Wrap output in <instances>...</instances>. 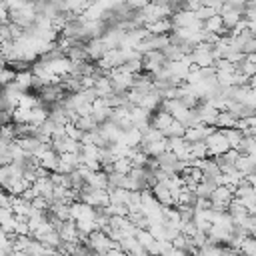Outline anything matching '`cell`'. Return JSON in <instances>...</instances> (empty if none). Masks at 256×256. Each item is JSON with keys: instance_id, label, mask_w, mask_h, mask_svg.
Returning <instances> with one entry per match:
<instances>
[{"instance_id": "10", "label": "cell", "mask_w": 256, "mask_h": 256, "mask_svg": "<svg viewBox=\"0 0 256 256\" xmlns=\"http://www.w3.org/2000/svg\"><path fill=\"white\" fill-rule=\"evenodd\" d=\"M108 198H110V204H116V206H126L128 200H130V190H124V188H114L108 192Z\"/></svg>"}, {"instance_id": "19", "label": "cell", "mask_w": 256, "mask_h": 256, "mask_svg": "<svg viewBox=\"0 0 256 256\" xmlns=\"http://www.w3.org/2000/svg\"><path fill=\"white\" fill-rule=\"evenodd\" d=\"M130 170H132V164H130V160H128V158H116V160H114V164H112V172H116V174L128 176V174H130Z\"/></svg>"}, {"instance_id": "26", "label": "cell", "mask_w": 256, "mask_h": 256, "mask_svg": "<svg viewBox=\"0 0 256 256\" xmlns=\"http://www.w3.org/2000/svg\"><path fill=\"white\" fill-rule=\"evenodd\" d=\"M192 244H194V248H198V250H200L202 246H206V244H208V234L198 230V232L192 236Z\"/></svg>"}, {"instance_id": "33", "label": "cell", "mask_w": 256, "mask_h": 256, "mask_svg": "<svg viewBox=\"0 0 256 256\" xmlns=\"http://www.w3.org/2000/svg\"><path fill=\"white\" fill-rule=\"evenodd\" d=\"M164 256H188V254H186L184 250H178V248H170V250H168Z\"/></svg>"}, {"instance_id": "30", "label": "cell", "mask_w": 256, "mask_h": 256, "mask_svg": "<svg viewBox=\"0 0 256 256\" xmlns=\"http://www.w3.org/2000/svg\"><path fill=\"white\" fill-rule=\"evenodd\" d=\"M36 196H38V192H36V190L30 186V188H26V190L22 192V196H20V198H22V200H26V202H32Z\"/></svg>"}, {"instance_id": "5", "label": "cell", "mask_w": 256, "mask_h": 256, "mask_svg": "<svg viewBox=\"0 0 256 256\" xmlns=\"http://www.w3.org/2000/svg\"><path fill=\"white\" fill-rule=\"evenodd\" d=\"M150 192H152V196L156 198V202H158L160 206H174V202H172V194H170L166 182H158V184H154Z\"/></svg>"}, {"instance_id": "35", "label": "cell", "mask_w": 256, "mask_h": 256, "mask_svg": "<svg viewBox=\"0 0 256 256\" xmlns=\"http://www.w3.org/2000/svg\"><path fill=\"white\" fill-rule=\"evenodd\" d=\"M10 256H28V254H26V252H12Z\"/></svg>"}, {"instance_id": "4", "label": "cell", "mask_w": 256, "mask_h": 256, "mask_svg": "<svg viewBox=\"0 0 256 256\" xmlns=\"http://www.w3.org/2000/svg\"><path fill=\"white\" fill-rule=\"evenodd\" d=\"M84 52H86V58L90 62H98L102 58V54L106 52V48H104V44H102L100 38H94V40H88L84 44Z\"/></svg>"}, {"instance_id": "14", "label": "cell", "mask_w": 256, "mask_h": 256, "mask_svg": "<svg viewBox=\"0 0 256 256\" xmlns=\"http://www.w3.org/2000/svg\"><path fill=\"white\" fill-rule=\"evenodd\" d=\"M32 72L28 70V72H18L16 74V78H14V84L18 86V90L20 92H28V90H32Z\"/></svg>"}, {"instance_id": "1", "label": "cell", "mask_w": 256, "mask_h": 256, "mask_svg": "<svg viewBox=\"0 0 256 256\" xmlns=\"http://www.w3.org/2000/svg\"><path fill=\"white\" fill-rule=\"evenodd\" d=\"M204 144H206V148H208L210 158H218V156H222L224 152L230 150V146H228V142H226V138H224V134H222L220 130H216L214 134H210V136L204 140Z\"/></svg>"}, {"instance_id": "17", "label": "cell", "mask_w": 256, "mask_h": 256, "mask_svg": "<svg viewBox=\"0 0 256 256\" xmlns=\"http://www.w3.org/2000/svg\"><path fill=\"white\" fill-rule=\"evenodd\" d=\"M214 188H216V184H214V182H208V180H204V182H200V184L196 186L194 194H196V198H208V200H210V196H212Z\"/></svg>"}, {"instance_id": "16", "label": "cell", "mask_w": 256, "mask_h": 256, "mask_svg": "<svg viewBox=\"0 0 256 256\" xmlns=\"http://www.w3.org/2000/svg\"><path fill=\"white\" fill-rule=\"evenodd\" d=\"M222 134H224V138H226V142H228V146L230 148H238V144H240V140H242V132L238 130V128H228V130H220Z\"/></svg>"}, {"instance_id": "7", "label": "cell", "mask_w": 256, "mask_h": 256, "mask_svg": "<svg viewBox=\"0 0 256 256\" xmlns=\"http://www.w3.org/2000/svg\"><path fill=\"white\" fill-rule=\"evenodd\" d=\"M170 122H172V116L166 114V112H162V110H156V112L150 116V126L156 128V130H160V132H164V130L170 126Z\"/></svg>"}, {"instance_id": "23", "label": "cell", "mask_w": 256, "mask_h": 256, "mask_svg": "<svg viewBox=\"0 0 256 256\" xmlns=\"http://www.w3.org/2000/svg\"><path fill=\"white\" fill-rule=\"evenodd\" d=\"M64 134H66V138H70V140H74V142H80L84 132H82L80 128H76L74 124H70V122H68V124L64 126Z\"/></svg>"}, {"instance_id": "12", "label": "cell", "mask_w": 256, "mask_h": 256, "mask_svg": "<svg viewBox=\"0 0 256 256\" xmlns=\"http://www.w3.org/2000/svg\"><path fill=\"white\" fill-rule=\"evenodd\" d=\"M236 122H238V118H234L230 112H218L214 126H216L218 130H228V128H234Z\"/></svg>"}, {"instance_id": "21", "label": "cell", "mask_w": 256, "mask_h": 256, "mask_svg": "<svg viewBox=\"0 0 256 256\" xmlns=\"http://www.w3.org/2000/svg\"><path fill=\"white\" fill-rule=\"evenodd\" d=\"M240 254H242V256H256V238L248 236V238L242 242V246H240Z\"/></svg>"}, {"instance_id": "15", "label": "cell", "mask_w": 256, "mask_h": 256, "mask_svg": "<svg viewBox=\"0 0 256 256\" xmlns=\"http://www.w3.org/2000/svg\"><path fill=\"white\" fill-rule=\"evenodd\" d=\"M184 132H186V126L180 124V122H176V120H172L170 126L162 132V136L168 138V140H172V138H184Z\"/></svg>"}, {"instance_id": "34", "label": "cell", "mask_w": 256, "mask_h": 256, "mask_svg": "<svg viewBox=\"0 0 256 256\" xmlns=\"http://www.w3.org/2000/svg\"><path fill=\"white\" fill-rule=\"evenodd\" d=\"M6 178H8V166H0V186Z\"/></svg>"}, {"instance_id": "28", "label": "cell", "mask_w": 256, "mask_h": 256, "mask_svg": "<svg viewBox=\"0 0 256 256\" xmlns=\"http://www.w3.org/2000/svg\"><path fill=\"white\" fill-rule=\"evenodd\" d=\"M210 200L208 198H196V202H194V210H210Z\"/></svg>"}, {"instance_id": "31", "label": "cell", "mask_w": 256, "mask_h": 256, "mask_svg": "<svg viewBox=\"0 0 256 256\" xmlns=\"http://www.w3.org/2000/svg\"><path fill=\"white\" fill-rule=\"evenodd\" d=\"M0 22H2V24L10 22V20H8V8H6V2H0Z\"/></svg>"}, {"instance_id": "11", "label": "cell", "mask_w": 256, "mask_h": 256, "mask_svg": "<svg viewBox=\"0 0 256 256\" xmlns=\"http://www.w3.org/2000/svg\"><path fill=\"white\" fill-rule=\"evenodd\" d=\"M46 120H48V108L46 106L38 104L36 108L30 110V124L32 126H42Z\"/></svg>"}, {"instance_id": "18", "label": "cell", "mask_w": 256, "mask_h": 256, "mask_svg": "<svg viewBox=\"0 0 256 256\" xmlns=\"http://www.w3.org/2000/svg\"><path fill=\"white\" fill-rule=\"evenodd\" d=\"M190 154H192V158H196V160H206V158H210L208 148H206L204 142H194V144H190Z\"/></svg>"}, {"instance_id": "29", "label": "cell", "mask_w": 256, "mask_h": 256, "mask_svg": "<svg viewBox=\"0 0 256 256\" xmlns=\"http://www.w3.org/2000/svg\"><path fill=\"white\" fill-rule=\"evenodd\" d=\"M14 218V214H12V210L10 208H0V226L2 224H6L8 220H12Z\"/></svg>"}, {"instance_id": "6", "label": "cell", "mask_w": 256, "mask_h": 256, "mask_svg": "<svg viewBox=\"0 0 256 256\" xmlns=\"http://www.w3.org/2000/svg\"><path fill=\"white\" fill-rule=\"evenodd\" d=\"M92 90H94L96 98H110V96L114 94V90H112V82H110L108 76H100V78H96Z\"/></svg>"}, {"instance_id": "2", "label": "cell", "mask_w": 256, "mask_h": 256, "mask_svg": "<svg viewBox=\"0 0 256 256\" xmlns=\"http://www.w3.org/2000/svg\"><path fill=\"white\" fill-rule=\"evenodd\" d=\"M144 28H146V32H148L150 36H166V34H170V32L174 30V26H172V20H170V18L156 20V22H152V24H146Z\"/></svg>"}, {"instance_id": "3", "label": "cell", "mask_w": 256, "mask_h": 256, "mask_svg": "<svg viewBox=\"0 0 256 256\" xmlns=\"http://www.w3.org/2000/svg\"><path fill=\"white\" fill-rule=\"evenodd\" d=\"M58 236H60L62 242H74V244H80V236H82V234H78V230H76V222H74V220H68V222H64V224L60 226Z\"/></svg>"}, {"instance_id": "25", "label": "cell", "mask_w": 256, "mask_h": 256, "mask_svg": "<svg viewBox=\"0 0 256 256\" xmlns=\"http://www.w3.org/2000/svg\"><path fill=\"white\" fill-rule=\"evenodd\" d=\"M32 208H34L36 212L46 214V212H48V208H50V202H48L46 198H42V196H36V198L32 200Z\"/></svg>"}, {"instance_id": "27", "label": "cell", "mask_w": 256, "mask_h": 256, "mask_svg": "<svg viewBox=\"0 0 256 256\" xmlns=\"http://www.w3.org/2000/svg\"><path fill=\"white\" fill-rule=\"evenodd\" d=\"M196 232H198V230H196V226H194L192 222H184V224L180 226V234H184L186 238H192Z\"/></svg>"}, {"instance_id": "24", "label": "cell", "mask_w": 256, "mask_h": 256, "mask_svg": "<svg viewBox=\"0 0 256 256\" xmlns=\"http://www.w3.org/2000/svg\"><path fill=\"white\" fill-rule=\"evenodd\" d=\"M134 238H136V240H138V244H140V246H144V248H148V246L154 242V238H152V234H150L148 230H138Z\"/></svg>"}, {"instance_id": "22", "label": "cell", "mask_w": 256, "mask_h": 256, "mask_svg": "<svg viewBox=\"0 0 256 256\" xmlns=\"http://www.w3.org/2000/svg\"><path fill=\"white\" fill-rule=\"evenodd\" d=\"M50 182L54 186H62V188H70V176L60 174V172H50Z\"/></svg>"}, {"instance_id": "13", "label": "cell", "mask_w": 256, "mask_h": 256, "mask_svg": "<svg viewBox=\"0 0 256 256\" xmlns=\"http://www.w3.org/2000/svg\"><path fill=\"white\" fill-rule=\"evenodd\" d=\"M58 160H60V156H58L54 150H48V152L40 158V166H42L46 172H56V168H58Z\"/></svg>"}, {"instance_id": "8", "label": "cell", "mask_w": 256, "mask_h": 256, "mask_svg": "<svg viewBox=\"0 0 256 256\" xmlns=\"http://www.w3.org/2000/svg\"><path fill=\"white\" fill-rule=\"evenodd\" d=\"M86 184L92 186L94 190H106V188H108V174H104L102 170L92 172V174L86 178Z\"/></svg>"}, {"instance_id": "9", "label": "cell", "mask_w": 256, "mask_h": 256, "mask_svg": "<svg viewBox=\"0 0 256 256\" xmlns=\"http://www.w3.org/2000/svg\"><path fill=\"white\" fill-rule=\"evenodd\" d=\"M140 142H142V132L138 128H130V130L124 132L120 144H124L128 148H140Z\"/></svg>"}, {"instance_id": "36", "label": "cell", "mask_w": 256, "mask_h": 256, "mask_svg": "<svg viewBox=\"0 0 256 256\" xmlns=\"http://www.w3.org/2000/svg\"><path fill=\"white\" fill-rule=\"evenodd\" d=\"M0 126H2V124H0Z\"/></svg>"}, {"instance_id": "32", "label": "cell", "mask_w": 256, "mask_h": 256, "mask_svg": "<svg viewBox=\"0 0 256 256\" xmlns=\"http://www.w3.org/2000/svg\"><path fill=\"white\" fill-rule=\"evenodd\" d=\"M10 242H12V240H10V236H8V234H6V232L0 228V248H6Z\"/></svg>"}, {"instance_id": "20", "label": "cell", "mask_w": 256, "mask_h": 256, "mask_svg": "<svg viewBox=\"0 0 256 256\" xmlns=\"http://www.w3.org/2000/svg\"><path fill=\"white\" fill-rule=\"evenodd\" d=\"M252 194H254V188L246 182V178H244V182H242V184H238V186H236V190H234V198H238V200L248 198V196H252Z\"/></svg>"}]
</instances>
